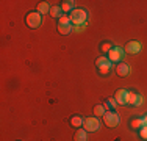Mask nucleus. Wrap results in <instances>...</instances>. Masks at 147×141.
Masks as SVG:
<instances>
[{
    "instance_id": "1",
    "label": "nucleus",
    "mask_w": 147,
    "mask_h": 141,
    "mask_svg": "<svg viewBox=\"0 0 147 141\" xmlns=\"http://www.w3.org/2000/svg\"><path fill=\"white\" fill-rule=\"evenodd\" d=\"M71 22L74 25H82V24H86V19H88V13L85 9H80V8H75L74 11L71 13Z\"/></svg>"
},
{
    "instance_id": "2",
    "label": "nucleus",
    "mask_w": 147,
    "mask_h": 141,
    "mask_svg": "<svg viewBox=\"0 0 147 141\" xmlns=\"http://www.w3.org/2000/svg\"><path fill=\"white\" fill-rule=\"evenodd\" d=\"M96 66L99 74H102V75H107V74L111 72V61L108 56H99L96 60Z\"/></svg>"
},
{
    "instance_id": "3",
    "label": "nucleus",
    "mask_w": 147,
    "mask_h": 141,
    "mask_svg": "<svg viewBox=\"0 0 147 141\" xmlns=\"http://www.w3.org/2000/svg\"><path fill=\"white\" fill-rule=\"evenodd\" d=\"M25 22H27V25H28L30 28H38L41 25V22H42V16H41L38 11H31V13L27 14Z\"/></svg>"
},
{
    "instance_id": "4",
    "label": "nucleus",
    "mask_w": 147,
    "mask_h": 141,
    "mask_svg": "<svg viewBox=\"0 0 147 141\" xmlns=\"http://www.w3.org/2000/svg\"><path fill=\"white\" fill-rule=\"evenodd\" d=\"M83 127H85L86 132H96V130L100 129V121L97 118H86L85 121H83Z\"/></svg>"
},
{
    "instance_id": "5",
    "label": "nucleus",
    "mask_w": 147,
    "mask_h": 141,
    "mask_svg": "<svg viewBox=\"0 0 147 141\" xmlns=\"http://www.w3.org/2000/svg\"><path fill=\"white\" fill-rule=\"evenodd\" d=\"M102 118H103V122L108 127H116L119 124V116H117V113H114V111H107Z\"/></svg>"
},
{
    "instance_id": "6",
    "label": "nucleus",
    "mask_w": 147,
    "mask_h": 141,
    "mask_svg": "<svg viewBox=\"0 0 147 141\" xmlns=\"http://www.w3.org/2000/svg\"><path fill=\"white\" fill-rule=\"evenodd\" d=\"M108 58H110L111 63H119L122 58H124V50L121 47H113L110 52H108Z\"/></svg>"
},
{
    "instance_id": "7",
    "label": "nucleus",
    "mask_w": 147,
    "mask_h": 141,
    "mask_svg": "<svg viewBox=\"0 0 147 141\" xmlns=\"http://www.w3.org/2000/svg\"><path fill=\"white\" fill-rule=\"evenodd\" d=\"M125 52L127 54H139L141 52V44H139V41H128L127 45H125Z\"/></svg>"
},
{
    "instance_id": "8",
    "label": "nucleus",
    "mask_w": 147,
    "mask_h": 141,
    "mask_svg": "<svg viewBox=\"0 0 147 141\" xmlns=\"http://www.w3.org/2000/svg\"><path fill=\"white\" fill-rule=\"evenodd\" d=\"M127 89H117L116 94H114V100L121 105H127Z\"/></svg>"
},
{
    "instance_id": "9",
    "label": "nucleus",
    "mask_w": 147,
    "mask_h": 141,
    "mask_svg": "<svg viewBox=\"0 0 147 141\" xmlns=\"http://www.w3.org/2000/svg\"><path fill=\"white\" fill-rule=\"evenodd\" d=\"M74 141H88V132L85 129H78L74 135Z\"/></svg>"
},
{
    "instance_id": "10",
    "label": "nucleus",
    "mask_w": 147,
    "mask_h": 141,
    "mask_svg": "<svg viewBox=\"0 0 147 141\" xmlns=\"http://www.w3.org/2000/svg\"><path fill=\"white\" fill-rule=\"evenodd\" d=\"M116 72H117V75H127L130 72V66L125 64V63H119L116 66Z\"/></svg>"
},
{
    "instance_id": "11",
    "label": "nucleus",
    "mask_w": 147,
    "mask_h": 141,
    "mask_svg": "<svg viewBox=\"0 0 147 141\" xmlns=\"http://www.w3.org/2000/svg\"><path fill=\"white\" fill-rule=\"evenodd\" d=\"M61 9H63V13H72L74 9H75V2H71V0L63 2L61 3Z\"/></svg>"
},
{
    "instance_id": "12",
    "label": "nucleus",
    "mask_w": 147,
    "mask_h": 141,
    "mask_svg": "<svg viewBox=\"0 0 147 141\" xmlns=\"http://www.w3.org/2000/svg\"><path fill=\"white\" fill-rule=\"evenodd\" d=\"M138 97H139V94L133 93V91H128L127 93V105H138Z\"/></svg>"
},
{
    "instance_id": "13",
    "label": "nucleus",
    "mask_w": 147,
    "mask_h": 141,
    "mask_svg": "<svg viewBox=\"0 0 147 141\" xmlns=\"http://www.w3.org/2000/svg\"><path fill=\"white\" fill-rule=\"evenodd\" d=\"M50 8L52 6L49 5L47 2H41V3H38V13L42 16V14H47V13H50Z\"/></svg>"
},
{
    "instance_id": "14",
    "label": "nucleus",
    "mask_w": 147,
    "mask_h": 141,
    "mask_svg": "<svg viewBox=\"0 0 147 141\" xmlns=\"http://www.w3.org/2000/svg\"><path fill=\"white\" fill-rule=\"evenodd\" d=\"M72 24H69V25H58V31L61 35H69L72 31Z\"/></svg>"
},
{
    "instance_id": "15",
    "label": "nucleus",
    "mask_w": 147,
    "mask_h": 141,
    "mask_svg": "<svg viewBox=\"0 0 147 141\" xmlns=\"http://www.w3.org/2000/svg\"><path fill=\"white\" fill-rule=\"evenodd\" d=\"M117 102L114 99H107L105 100V108H108V111H113V108H116Z\"/></svg>"
},
{
    "instance_id": "16",
    "label": "nucleus",
    "mask_w": 147,
    "mask_h": 141,
    "mask_svg": "<svg viewBox=\"0 0 147 141\" xmlns=\"http://www.w3.org/2000/svg\"><path fill=\"white\" fill-rule=\"evenodd\" d=\"M61 13H63L61 6H52L50 8V16L52 17H61Z\"/></svg>"
},
{
    "instance_id": "17",
    "label": "nucleus",
    "mask_w": 147,
    "mask_h": 141,
    "mask_svg": "<svg viewBox=\"0 0 147 141\" xmlns=\"http://www.w3.org/2000/svg\"><path fill=\"white\" fill-rule=\"evenodd\" d=\"M71 124H72L74 127H82V125H83V119L80 118V116H72Z\"/></svg>"
},
{
    "instance_id": "18",
    "label": "nucleus",
    "mask_w": 147,
    "mask_h": 141,
    "mask_svg": "<svg viewBox=\"0 0 147 141\" xmlns=\"http://www.w3.org/2000/svg\"><path fill=\"white\" fill-rule=\"evenodd\" d=\"M105 113H107V111H105L103 105H97V107H94V115H96V116H103Z\"/></svg>"
},
{
    "instance_id": "19",
    "label": "nucleus",
    "mask_w": 147,
    "mask_h": 141,
    "mask_svg": "<svg viewBox=\"0 0 147 141\" xmlns=\"http://www.w3.org/2000/svg\"><path fill=\"white\" fill-rule=\"evenodd\" d=\"M130 125L133 129H142V119H133L130 122Z\"/></svg>"
},
{
    "instance_id": "20",
    "label": "nucleus",
    "mask_w": 147,
    "mask_h": 141,
    "mask_svg": "<svg viewBox=\"0 0 147 141\" xmlns=\"http://www.w3.org/2000/svg\"><path fill=\"white\" fill-rule=\"evenodd\" d=\"M69 24H72L69 16H61V17H59V24H58V25H69Z\"/></svg>"
},
{
    "instance_id": "21",
    "label": "nucleus",
    "mask_w": 147,
    "mask_h": 141,
    "mask_svg": "<svg viewBox=\"0 0 147 141\" xmlns=\"http://www.w3.org/2000/svg\"><path fill=\"white\" fill-rule=\"evenodd\" d=\"M100 49H102V52H103V54H108V52H110L113 47H111V44H110V42H103V44H102V47H100Z\"/></svg>"
},
{
    "instance_id": "22",
    "label": "nucleus",
    "mask_w": 147,
    "mask_h": 141,
    "mask_svg": "<svg viewBox=\"0 0 147 141\" xmlns=\"http://www.w3.org/2000/svg\"><path fill=\"white\" fill-rule=\"evenodd\" d=\"M139 136H141L142 140L147 141V127H142V129H139Z\"/></svg>"
},
{
    "instance_id": "23",
    "label": "nucleus",
    "mask_w": 147,
    "mask_h": 141,
    "mask_svg": "<svg viewBox=\"0 0 147 141\" xmlns=\"http://www.w3.org/2000/svg\"><path fill=\"white\" fill-rule=\"evenodd\" d=\"M74 28H75L77 31H82L83 28H86V24H82V25H75V27H74Z\"/></svg>"
},
{
    "instance_id": "24",
    "label": "nucleus",
    "mask_w": 147,
    "mask_h": 141,
    "mask_svg": "<svg viewBox=\"0 0 147 141\" xmlns=\"http://www.w3.org/2000/svg\"><path fill=\"white\" fill-rule=\"evenodd\" d=\"M141 119H142V127H147V115H144Z\"/></svg>"
},
{
    "instance_id": "25",
    "label": "nucleus",
    "mask_w": 147,
    "mask_h": 141,
    "mask_svg": "<svg viewBox=\"0 0 147 141\" xmlns=\"http://www.w3.org/2000/svg\"><path fill=\"white\" fill-rule=\"evenodd\" d=\"M142 104V96H139L138 97V105H141ZM138 105H136V107H138Z\"/></svg>"
}]
</instances>
